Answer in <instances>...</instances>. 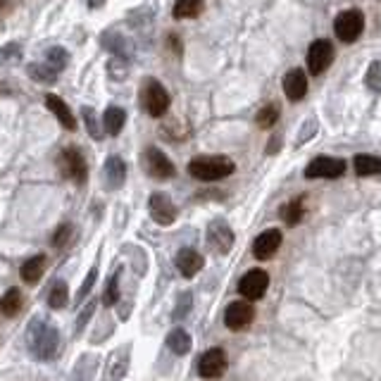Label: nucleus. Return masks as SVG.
Instances as JSON below:
<instances>
[{
	"instance_id": "30",
	"label": "nucleus",
	"mask_w": 381,
	"mask_h": 381,
	"mask_svg": "<svg viewBox=\"0 0 381 381\" xmlns=\"http://www.w3.org/2000/svg\"><path fill=\"white\" fill-rule=\"evenodd\" d=\"M74 234L76 229L74 224H69V222H64V224H60L52 232V239H50V246L52 248H67L72 241H74Z\"/></svg>"
},
{
	"instance_id": "16",
	"label": "nucleus",
	"mask_w": 381,
	"mask_h": 381,
	"mask_svg": "<svg viewBox=\"0 0 381 381\" xmlns=\"http://www.w3.org/2000/svg\"><path fill=\"white\" fill-rule=\"evenodd\" d=\"M174 265L183 274V277L190 279V277H195L203 267H205V258H203L195 248H181V251L176 253V258H174Z\"/></svg>"
},
{
	"instance_id": "41",
	"label": "nucleus",
	"mask_w": 381,
	"mask_h": 381,
	"mask_svg": "<svg viewBox=\"0 0 381 381\" xmlns=\"http://www.w3.org/2000/svg\"><path fill=\"white\" fill-rule=\"evenodd\" d=\"M279 148H281V136H274V141L267 143V153L272 155V153H277Z\"/></svg>"
},
{
	"instance_id": "39",
	"label": "nucleus",
	"mask_w": 381,
	"mask_h": 381,
	"mask_svg": "<svg viewBox=\"0 0 381 381\" xmlns=\"http://www.w3.org/2000/svg\"><path fill=\"white\" fill-rule=\"evenodd\" d=\"M190 305H193V295L188 291L181 293L179 298H176V305H174V319H183L186 314L190 312Z\"/></svg>"
},
{
	"instance_id": "5",
	"label": "nucleus",
	"mask_w": 381,
	"mask_h": 381,
	"mask_svg": "<svg viewBox=\"0 0 381 381\" xmlns=\"http://www.w3.org/2000/svg\"><path fill=\"white\" fill-rule=\"evenodd\" d=\"M143 169H146V174L150 179H157V181H167L176 174L174 162L155 146L143 150Z\"/></svg>"
},
{
	"instance_id": "38",
	"label": "nucleus",
	"mask_w": 381,
	"mask_h": 381,
	"mask_svg": "<svg viewBox=\"0 0 381 381\" xmlns=\"http://www.w3.org/2000/svg\"><path fill=\"white\" fill-rule=\"evenodd\" d=\"M22 57V45L19 43H5L0 48V64H12Z\"/></svg>"
},
{
	"instance_id": "14",
	"label": "nucleus",
	"mask_w": 381,
	"mask_h": 381,
	"mask_svg": "<svg viewBox=\"0 0 381 381\" xmlns=\"http://www.w3.org/2000/svg\"><path fill=\"white\" fill-rule=\"evenodd\" d=\"M281 241H284V236H281L279 229H265L253 241V255L258 260H269L281 248Z\"/></svg>"
},
{
	"instance_id": "40",
	"label": "nucleus",
	"mask_w": 381,
	"mask_h": 381,
	"mask_svg": "<svg viewBox=\"0 0 381 381\" xmlns=\"http://www.w3.org/2000/svg\"><path fill=\"white\" fill-rule=\"evenodd\" d=\"M317 129H319V124L314 117H310V120H305L303 124V129H300V134H298V139H295V146H303L305 141H310L314 134H317Z\"/></svg>"
},
{
	"instance_id": "33",
	"label": "nucleus",
	"mask_w": 381,
	"mask_h": 381,
	"mask_svg": "<svg viewBox=\"0 0 381 381\" xmlns=\"http://www.w3.org/2000/svg\"><path fill=\"white\" fill-rule=\"evenodd\" d=\"M96 307H98V300L93 298V300H89L86 305L79 310V314H76V322H74V336L79 339L84 334V329H86V324L91 322V317L96 314Z\"/></svg>"
},
{
	"instance_id": "42",
	"label": "nucleus",
	"mask_w": 381,
	"mask_h": 381,
	"mask_svg": "<svg viewBox=\"0 0 381 381\" xmlns=\"http://www.w3.org/2000/svg\"><path fill=\"white\" fill-rule=\"evenodd\" d=\"M86 5H89V8L98 10V8H103V5H105V0H86Z\"/></svg>"
},
{
	"instance_id": "21",
	"label": "nucleus",
	"mask_w": 381,
	"mask_h": 381,
	"mask_svg": "<svg viewBox=\"0 0 381 381\" xmlns=\"http://www.w3.org/2000/svg\"><path fill=\"white\" fill-rule=\"evenodd\" d=\"M124 124H127V113L122 108H117V105H110L103 115V131L108 136H120Z\"/></svg>"
},
{
	"instance_id": "23",
	"label": "nucleus",
	"mask_w": 381,
	"mask_h": 381,
	"mask_svg": "<svg viewBox=\"0 0 381 381\" xmlns=\"http://www.w3.org/2000/svg\"><path fill=\"white\" fill-rule=\"evenodd\" d=\"M69 305V286L67 281L57 279L48 291V307L50 310H64Z\"/></svg>"
},
{
	"instance_id": "12",
	"label": "nucleus",
	"mask_w": 381,
	"mask_h": 381,
	"mask_svg": "<svg viewBox=\"0 0 381 381\" xmlns=\"http://www.w3.org/2000/svg\"><path fill=\"white\" fill-rule=\"evenodd\" d=\"M207 246L217 253H229L234 246V232L224 220H212L207 224Z\"/></svg>"
},
{
	"instance_id": "36",
	"label": "nucleus",
	"mask_w": 381,
	"mask_h": 381,
	"mask_svg": "<svg viewBox=\"0 0 381 381\" xmlns=\"http://www.w3.org/2000/svg\"><path fill=\"white\" fill-rule=\"evenodd\" d=\"M279 122V105H265L258 113V127L260 129H272Z\"/></svg>"
},
{
	"instance_id": "34",
	"label": "nucleus",
	"mask_w": 381,
	"mask_h": 381,
	"mask_svg": "<svg viewBox=\"0 0 381 381\" xmlns=\"http://www.w3.org/2000/svg\"><path fill=\"white\" fill-rule=\"evenodd\" d=\"M115 303H120V269H115V274L108 279V286H105V293H103L105 307H113Z\"/></svg>"
},
{
	"instance_id": "18",
	"label": "nucleus",
	"mask_w": 381,
	"mask_h": 381,
	"mask_svg": "<svg viewBox=\"0 0 381 381\" xmlns=\"http://www.w3.org/2000/svg\"><path fill=\"white\" fill-rule=\"evenodd\" d=\"M98 365H101V358L93 356V353L79 356V360L74 363V370L69 374V381H93L98 374Z\"/></svg>"
},
{
	"instance_id": "11",
	"label": "nucleus",
	"mask_w": 381,
	"mask_h": 381,
	"mask_svg": "<svg viewBox=\"0 0 381 381\" xmlns=\"http://www.w3.org/2000/svg\"><path fill=\"white\" fill-rule=\"evenodd\" d=\"M229 367L227 353L222 348H210L207 353H203V358L198 360V374L205 379H220L224 377Z\"/></svg>"
},
{
	"instance_id": "27",
	"label": "nucleus",
	"mask_w": 381,
	"mask_h": 381,
	"mask_svg": "<svg viewBox=\"0 0 381 381\" xmlns=\"http://www.w3.org/2000/svg\"><path fill=\"white\" fill-rule=\"evenodd\" d=\"M303 215H305V198H303V195H298V198H295V200L286 203L284 210H281V217H284V222H286L288 227L300 224Z\"/></svg>"
},
{
	"instance_id": "2",
	"label": "nucleus",
	"mask_w": 381,
	"mask_h": 381,
	"mask_svg": "<svg viewBox=\"0 0 381 381\" xmlns=\"http://www.w3.org/2000/svg\"><path fill=\"white\" fill-rule=\"evenodd\" d=\"M234 172L236 165L227 155H200L188 162V174L198 181H222Z\"/></svg>"
},
{
	"instance_id": "6",
	"label": "nucleus",
	"mask_w": 381,
	"mask_h": 381,
	"mask_svg": "<svg viewBox=\"0 0 381 381\" xmlns=\"http://www.w3.org/2000/svg\"><path fill=\"white\" fill-rule=\"evenodd\" d=\"M334 31L343 43H356L365 31V15L360 10H343L334 19Z\"/></svg>"
},
{
	"instance_id": "26",
	"label": "nucleus",
	"mask_w": 381,
	"mask_h": 381,
	"mask_svg": "<svg viewBox=\"0 0 381 381\" xmlns=\"http://www.w3.org/2000/svg\"><path fill=\"white\" fill-rule=\"evenodd\" d=\"M43 62L48 64V67L52 72H64V67H67V62H69V52L62 48V45H52V48L45 50V57H43Z\"/></svg>"
},
{
	"instance_id": "29",
	"label": "nucleus",
	"mask_w": 381,
	"mask_h": 381,
	"mask_svg": "<svg viewBox=\"0 0 381 381\" xmlns=\"http://www.w3.org/2000/svg\"><path fill=\"white\" fill-rule=\"evenodd\" d=\"M26 72H29V76L34 79V81H38V84H55L57 76H60L57 72H52L45 62L29 64V67H26Z\"/></svg>"
},
{
	"instance_id": "37",
	"label": "nucleus",
	"mask_w": 381,
	"mask_h": 381,
	"mask_svg": "<svg viewBox=\"0 0 381 381\" xmlns=\"http://www.w3.org/2000/svg\"><path fill=\"white\" fill-rule=\"evenodd\" d=\"M96 281H98V265H93V267L89 269V274H86V279H84V284L79 286V291H76V305H81V300L89 298V293L93 291Z\"/></svg>"
},
{
	"instance_id": "8",
	"label": "nucleus",
	"mask_w": 381,
	"mask_h": 381,
	"mask_svg": "<svg viewBox=\"0 0 381 381\" xmlns=\"http://www.w3.org/2000/svg\"><path fill=\"white\" fill-rule=\"evenodd\" d=\"M343 172H346V160L329 155L314 157L310 165L305 167L307 179H339V176H343Z\"/></svg>"
},
{
	"instance_id": "4",
	"label": "nucleus",
	"mask_w": 381,
	"mask_h": 381,
	"mask_svg": "<svg viewBox=\"0 0 381 381\" xmlns=\"http://www.w3.org/2000/svg\"><path fill=\"white\" fill-rule=\"evenodd\" d=\"M141 103L150 117H162V115H167L169 103L172 101H169L167 89L162 86L157 79H146V84H143V89H141Z\"/></svg>"
},
{
	"instance_id": "24",
	"label": "nucleus",
	"mask_w": 381,
	"mask_h": 381,
	"mask_svg": "<svg viewBox=\"0 0 381 381\" xmlns=\"http://www.w3.org/2000/svg\"><path fill=\"white\" fill-rule=\"evenodd\" d=\"M353 167H356V174H358V176L381 174V157L360 153V155H356V160H353Z\"/></svg>"
},
{
	"instance_id": "31",
	"label": "nucleus",
	"mask_w": 381,
	"mask_h": 381,
	"mask_svg": "<svg viewBox=\"0 0 381 381\" xmlns=\"http://www.w3.org/2000/svg\"><path fill=\"white\" fill-rule=\"evenodd\" d=\"M81 117H84V124H86L91 139L101 141V139H103V129H101V120H98L96 110L89 108V105H84V108H81Z\"/></svg>"
},
{
	"instance_id": "43",
	"label": "nucleus",
	"mask_w": 381,
	"mask_h": 381,
	"mask_svg": "<svg viewBox=\"0 0 381 381\" xmlns=\"http://www.w3.org/2000/svg\"><path fill=\"white\" fill-rule=\"evenodd\" d=\"M0 8H5V0H0Z\"/></svg>"
},
{
	"instance_id": "22",
	"label": "nucleus",
	"mask_w": 381,
	"mask_h": 381,
	"mask_svg": "<svg viewBox=\"0 0 381 381\" xmlns=\"http://www.w3.org/2000/svg\"><path fill=\"white\" fill-rule=\"evenodd\" d=\"M22 305H24V295L17 286L8 288V291L3 293V298H0V312H3L5 317H17V314L22 312Z\"/></svg>"
},
{
	"instance_id": "15",
	"label": "nucleus",
	"mask_w": 381,
	"mask_h": 381,
	"mask_svg": "<svg viewBox=\"0 0 381 381\" xmlns=\"http://www.w3.org/2000/svg\"><path fill=\"white\" fill-rule=\"evenodd\" d=\"M103 181L108 190H120L127 181V162L120 155H110L103 167Z\"/></svg>"
},
{
	"instance_id": "25",
	"label": "nucleus",
	"mask_w": 381,
	"mask_h": 381,
	"mask_svg": "<svg viewBox=\"0 0 381 381\" xmlns=\"http://www.w3.org/2000/svg\"><path fill=\"white\" fill-rule=\"evenodd\" d=\"M190 346H193L190 343V336L183 329H179V326L167 334V348L174 353V356H186L190 351Z\"/></svg>"
},
{
	"instance_id": "13",
	"label": "nucleus",
	"mask_w": 381,
	"mask_h": 381,
	"mask_svg": "<svg viewBox=\"0 0 381 381\" xmlns=\"http://www.w3.org/2000/svg\"><path fill=\"white\" fill-rule=\"evenodd\" d=\"M253 319H255V310L251 303H246V300H236V303L229 305L224 312V324H227V329H232V331H243L248 324H253Z\"/></svg>"
},
{
	"instance_id": "20",
	"label": "nucleus",
	"mask_w": 381,
	"mask_h": 381,
	"mask_svg": "<svg viewBox=\"0 0 381 381\" xmlns=\"http://www.w3.org/2000/svg\"><path fill=\"white\" fill-rule=\"evenodd\" d=\"M45 265H48V258H45L43 253L34 255V258L24 260L22 269H19V274H22V279L26 281V284H38L45 272Z\"/></svg>"
},
{
	"instance_id": "1",
	"label": "nucleus",
	"mask_w": 381,
	"mask_h": 381,
	"mask_svg": "<svg viewBox=\"0 0 381 381\" xmlns=\"http://www.w3.org/2000/svg\"><path fill=\"white\" fill-rule=\"evenodd\" d=\"M26 348H29V356L38 363H50L62 351L60 329L45 317H31L26 324Z\"/></svg>"
},
{
	"instance_id": "17",
	"label": "nucleus",
	"mask_w": 381,
	"mask_h": 381,
	"mask_svg": "<svg viewBox=\"0 0 381 381\" xmlns=\"http://www.w3.org/2000/svg\"><path fill=\"white\" fill-rule=\"evenodd\" d=\"M284 93L291 103H298L303 101L305 93H307V74L303 69H288L286 76H284Z\"/></svg>"
},
{
	"instance_id": "10",
	"label": "nucleus",
	"mask_w": 381,
	"mask_h": 381,
	"mask_svg": "<svg viewBox=\"0 0 381 381\" xmlns=\"http://www.w3.org/2000/svg\"><path fill=\"white\" fill-rule=\"evenodd\" d=\"M267 286H269V274L265 272V269L258 267V269H251V272L241 277L239 293L248 300H260L262 295H265Z\"/></svg>"
},
{
	"instance_id": "3",
	"label": "nucleus",
	"mask_w": 381,
	"mask_h": 381,
	"mask_svg": "<svg viewBox=\"0 0 381 381\" xmlns=\"http://www.w3.org/2000/svg\"><path fill=\"white\" fill-rule=\"evenodd\" d=\"M57 167H60V172L64 179L74 181V183H86L89 179V165H86V157L84 153L74 146H67L62 150L60 155H57Z\"/></svg>"
},
{
	"instance_id": "28",
	"label": "nucleus",
	"mask_w": 381,
	"mask_h": 381,
	"mask_svg": "<svg viewBox=\"0 0 381 381\" xmlns=\"http://www.w3.org/2000/svg\"><path fill=\"white\" fill-rule=\"evenodd\" d=\"M203 12V0H176L172 15L174 19H193Z\"/></svg>"
},
{
	"instance_id": "7",
	"label": "nucleus",
	"mask_w": 381,
	"mask_h": 381,
	"mask_svg": "<svg viewBox=\"0 0 381 381\" xmlns=\"http://www.w3.org/2000/svg\"><path fill=\"white\" fill-rule=\"evenodd\" d=\"M305 60H307V69H310L312 76L324 74L334 62V45L326 41V38H317V41L310 43V48H307Z\"/></svg>"
},
{
	"instance_id": "32",
	"label": "nucleus",
	"mask_w": 381,
	"mask_h": 381,
	"mask_svg": "<svg viewBox=\"0 0 381 381\" xmlns=\"http://www.w3.org/2000/svg\"><path fill=\"white\" fill-rule=\"evenodd\" d=\"M127 367H129V346H124L120 353H115L113 358V370H110V381H120L124 379L127 374Z\"/></svg>"
},
{
	"instance_id": "9",
	"label": "nucleus",
	"mask_w": 381,
	"mask_h": 381,
	"mask_svg": "<svg viewBox=\"0 0 381 381\" xmlns=\"http://www.w3.org/2000/svg\"><path fill=\"white\" fill-rule=\"evenodd\" d=\"M148 212H150V217H153V222H157L160 227H172L176 222V205L167 193H162V190L150 193Z\"/></svg>"
},
{
	"instance_id": "35",
	"label": "nucleus",
	"mask_w": 381,
	"mask_h": 381,
	"mask_svg": "<svg viewBox=\"0 0 381 381\" xmlns=\"http://www.w3.org/2000/svg\"><path fill=\"white\" fill-rule=\"evenodd\" d=\"M365 84H367V89L374 91V93H381V57L372 60V64L367 67Z\"/></svg>"
},
{
	"instance_id": "19",
	"label": "nucleus",
	"mask_w": 381,
	"mask_h": 381,
	"mask_svg": "<svg viewBox=\"0 0 381 381\" xmlns=\"http://www.w3.org/2000/svg\"><path fill=\"white\" fill-rule=\"evenodd\" d=\"M45 108H48L50 113L57 117V122H60L67 131H74V129H76V117L72 115L69 105L64 103L62 98H57V96L48 93V96H45Z\"/></svg>"
}]
</instances>
